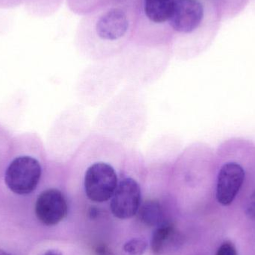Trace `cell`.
Returning a JSON list of instances; mask_svg holds the SVG:
<instances>
[{
    "mask_svg": "<svg viewBox=\"0 0 255 255\" xmlns=\"http://www.w3.org/2000/svg\"><path fill=\"white\" fill-rule=\"evenodd\" d=\"M128 150L112 139L93 136L77 151L76 178L90 202H110L125 165Z\"/></svg>",
    "mask_w": 255,
    "mask_h": 255,
    "instance_id": "obj_1",
    "label": "cell"
},
{
    "mask_svg": "<svg viewBox=\"0 0 255 255\" xmlns=\"http://www.w3.org/2000/svg\"><path fill=\"white\" fill-rule=\"evenodd\" d=\"M249 145L242 151L243 145H238V151H227L223 146L219 151L214 171V192L217 202L223 206L232 205L249 179L255 172V148L251 147L244 157Z\"/></svg>",
    "mask_w": 255,
    "mask_h": 255,
    "instance_id": "obj_2",
    "label": "cell"
},
{
    "mask_svg": "<svg viewBox=\"0 0 255 255\" xmlns=\"http://www.w3.org/2000/svg\"><path fill=\"white\" fill-rule=\"evenodd\" d=\"M146 175L147 169L139 153L128 151L119 183L109 202L115 217L128 220L137 214L142 202V185Z\"/></svg>",
    "mask_w": 255,
    "mask_h": 255,
    "instance_id": "obj_3",
    "label": "cell"
},
{
    "mask_svg": "<svg viewBox=\"0 0 255 255\" xmlns=\"http://www.w3.org/2000/svg\"><path fill=\"white\" fill-rule=\"evenodd\" d=\"M41 175V165L37 159L30 156H20L7 166L4 182L13 193L27 195L37 188Z\"/></svg>",
    "mask_w": 255,
    "mask_h": 255,
    "instance_id": "obj_4",
    "label": "cell"
},
{
    "mask_svg": "<svg viewBox=\"0 0 255 255\" xmlns=\"http://www.w3.org/2000/svg\"><path fill=\"white\" fill-rule=\"evenodd\" d=\"M68 213V202L60 189H47L42 192L35 203L37 219L46 226H55L61 223Z\"/></svg>",
    "mask_w": 255,
    "mask_h": 255,
    "instance_id": "obj_5",
    "label": "cell"
},
{
    "mask_svg": "<svg viewBox=\"0 0 255 255\" xmlns=\"http://www.w3.org/2000/svg\"><path fill=\"white\" fill-rule=\"evenodd\" d=\"M203 16V7L197 0H176L169 21L175 31L190 33L200 25Z\"/></svg>",
    "mask_w": 255,
    "mask_h": 255,
    "instance_id": "obj_6",
    "label": "cell"
},
{
    "mask_svg": "<svg viewBox=\"0 0 255 255\" xmlns=\"http://www.w3.org/2000/svg\"><path fill=\"white\" fill-rule=\"evenodd\" d=\"M128 28L126 13L119 8L108 10L100 16L96 25L97 34L106 40H116L125 35Z\"/></svg>",
    "mask_w": 255,
    "mask_h": 255,
    "instance_id": "obj_7",
    "label": "cell"
},
{
    "mask_svg": "<svg viewBox=\"0 0 255 255\" xmlns=\"http://www.w3.org/2000/svg\"><path fill=\"white\" fill-rule=\"evenodd\" d=\"M184 242L181 232L172 223L165 222L156 228L151 241L153 253L163 255L179 248Z\"/></svg>",
    "mask_w": 255,
    "mask_h": 255,
    "instance_id": "obj_8",
    "label": "cell"
},
{
    "mask_svg": "<svg viewBox=\"0 0 255 255\" xmlns=\"http://www.w3.org/2000/svg\"><path fill=\"white\" fill-rule=\"evenodd\" d=\"M136 215L141 223L150 227L157 228L166 222L163 205L157 199L142 200Z\"/></svg>",
    "mask_w": 255,
    "mask_h": 255,
    "instance_id": "obj_9",
    "label": "cell"
},
{
    "mask_svg": "<svg viewBox=\"0 0 255 255\" xmlns=\"http://www.w3.org/2000/svg\"><path fill=\"white\" fill-rule=\"evenodd\" d=\"M176 0H145L144 10L147 17L156 23L169 20Z\"/></svg>",
    "mask_w": 255,
    "mask_h": 255,
    "instance_id": "obj_10",
    "label": "cell"
},
{
    "mask_svg": "<svg viewBox=\"0 0 255 255\" xmlns=\"http://www.w3.org/2000/svg\"><path fill=\"white\" fill-rule=\"evenodd\" d=\"M148 244L144 240L133 238L124 245V251L128 255H142L146 251Z\"/></svg>",
    "mask_w": 255,
    "mask_h": 255,
    "instance_id": "obj_11",
    "label": "cell"
},
{
    "mask_svg": "<svg viewBox=\"0 0 255 255\" xmlns=\"http://www.w3.org/2000/svg\"><path fill=\"white\" fill-rule=\"evenodd\" d=\"M253 180H254V187L249 196L247 200V206H246V213L252 220H255V172L253 175Z\"/></svg>",
    "mask_w": 255,
    "mask_h": 255,
    "instance_id": "obj_12",
    "label": "cell"
},
{
    "mask_svg": "<svg viewBox=\"0 0 255 255\" xmlns=\"http://www.w3.org/2000/svg\"><path fill=\"white\" fill-rule=\"evenodd\" d=\"M216 255H238L236 248L232 243L229 241L223 243L217 250Z\"/></svg>",
    "mask_w": 255,
    "mask_h": 255,
    "instance_id": "obj_13",
    "label": "cell"
},
{
    "mask_svg": "<svg viewBox=\"0 0 255 255\" xmlns=\"http://www.w3.org/2000/svg\"><path fill=\"white\" fill-rule=\"evenodd\" d=\"M97 255H115V253L105 244H99L95 249Z\"/></svg>",
    "mask_w": 255,
    "mask_h": 255,
    "instance_id": "obj_14",
    "label": "cell"
},
{
    "mask_svg": "<svg viewBox=\"0 0 255 255\" xmlns=\"http://www.w3.org/2000/svg\"><path fill=\"white\" fill-rule=\"evenodd\" d=\"M100 211L98 207L96 205H91L88 209V216L91 220H94V219L98 217L99 214H100Z\"/></svg>",
    "mask_w": 255,
    "mask_h": 255,
    "instance_id": "obj_15",
    "label": "cell"
},
{
    "mask_svg": "<svg viewBox=\"0 0 255 255\" xmlns=\"http://www.w3.org/2000/svg\"><path fill=\"white\" fill-rule=\"evenodd\" d=\"M43 255H62V254L57 250H49Z\"/></svg>",
    "mask_w": 255,
    "mask_h": 255,
    "instance_id": "obj_16",
    "label": "cell"
},
{
    "mask_svg": "<svg viewBox=\"0 0 255 255\" xmlns=\"http://www.w3.org/2000/svg\"><path fill=\"white\" fill-rule=\"evenodd\" d=\"M0 255H10L8 254V253H6V252L2 251V250H0Z\"/></svg>",
    "mask_w": 255,
    "mask_h": 255,
    "instance_id": "obj_17",
    "label": "cell"
}]
</instances>
